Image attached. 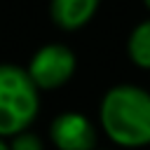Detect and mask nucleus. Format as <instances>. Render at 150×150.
Here are the masks:
<instances>
[{"mask_svg": "<svg viewBox=\"0 0 150 150\" xmlns=\"http://www.w3.org/2000/svg\"><path fill=\"white\" fill-rule=\"evenodd\" d=\"M101 127L110 141L127 148L150 143V91L136 84H115L101 98Z\"/></svg>", "mask_w": 150, "mask_h": 150, "instance_id": "nucleus-1", "label": "nucleus"}, {"mask_svg": "<svg viewBox=\"0 0 150 150\" xmlns=\"http://www.w3.org/2000/svg\"><path fill=\"white\" fill-rule=\"evenodd\" d=\"M40 110V94L26 68L0 63V138L26 131Z\"/></svg>", "mask_w": 150, "mask_h": 150, "instance_id": "nucleus-2", "label": "nucleus"}, {"mask_svg": "<svg viewBox=\"0 0 150 150\" xmlns=\"http://www.w3.org/2000/svg\"><path fill=\"white\" fill-rule=\"evenodd\" d=\"M75 66H77V59L68 45L49 42V45H42L30 56L26 73L38 89H56L73 77Z\"/></svg>", "mask_w": 150, "mask_h": 150, "instance_id": "nucleus-3", "label": "nucleus"}, {"mask_svg": "<svg viewBox=\"0 0 150 150\" xmlns=\"http://www.w3.org/2000/svg\"><path fill=\"white\" fill-rule=\"evenodd\" d=\"M49 136L59 150H94L96 131L87 115L66 110L49 124Z\"/></svg>", "mask_w": 150, "mask_h": 150, "instance_id": "nucleus-4", "label": "nucleus"}, {"mask_svg": "<svg viewBox=\"0 0 150 150\" xmlns=\"http://www.w3.org/2000/svg\"><path fill=\"white\" fill-rule=\"evenodd\" d=\"M101 0H49V16L63 30H77L96 14Z\"/></svg>", "mask_w": 150, "mask_h": 150, "instance_id": "nucleus-5", "label": "nucleus"}, {"mask_svg": "<svg viewBox=\"0 0 150 150\" xmlns=\"http://www.w3.org/2000/svg\"><path fill=\"white\" fill-rule=\"evenodd\" d=\"M127 52L129 59L141 66V68H150V19L141 21L127 40Z\"/></svg>", "mask_w": 150, "mask_h": 150, "instance_id": "nucleus-6", "label": "nucleus"}, {"mask_svg": "<svg viewBox=\"0 0 150 150\" xmlns=\"http://www.w3.org/2000/svg\"><path fill=\"white\" fill-rule=\"evenodd\" d=\"M9 150H45V148H42V141H40L38 134H33V131H21V134L12 136Z\"/></svg>", "mask_w": 150, "mask_h": 150, "instance_id": "nucleus-7", "label": "nucleus"}, {"mask_svg": "<svg viewBox=\"0 0 150 150\" xmlns=\"http://www.w3.org/2000/svg\"><path fill=\"white\" fill-rule=\"evenodd\" d=\"M0 150H9V145H7V143H5L2 138H0Z\"/></svg>", "mask_w": 150, "mask_h": 150, "instance_id": "nucleus-8", "label": "nucleus"}, {"mask_svg": "<svg viewBox=\"0 0 150 150\" xmlns=\"http://www.w3.org/2000/svg\"><path fill=\"white\" fill-rule=\"evenodd\" d=\"M143 5H145V7H148V9H150V0H143Z\"/></svg>", "mask_w": 150, "mask_h": 150, "instance_id": "nucleus-9", "label": "nucleus"}]
</instances>
